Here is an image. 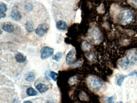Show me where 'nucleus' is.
Instances as JSON below:
<instances>
[{"instance_id": "14", "label": "nucleus", "mask_w": 137, "mask_h": 103, "mask_svg": "<svg viewBox=\"0 0 137 103\" xmlns=\"http://www.w3.org/2000/svg\"><path fill=\"white\" fill-rule=\"evenodd\" d=\"M34 24L32 21H27L25 24V29L28 33L32 32L34 30Z\"/></svg>"}, {"instance_id": "11", "label": "nucleus", "mask_w": 137, "mask_h": 103, "mask_svg": "<svg viewBox=\"0 0 137 103\" xmlns=\"http://www.w3.org/2000/svg\"><path fill=\"white\" fill-rule=\"evenodd\" d=\"M57 28L61 31H65L67 29V25L66 23L62 20L57 21L56 23Z\"/></svg>"}, {"instance_id": "27", "label": "nucleus", "mask_w": 137, "mask_h": 103, "mask_svg": "<svg viewBox=\"0 0 137 103\" xmlns=\"http://www.w3.org/2000/svg\"><path fill=\"white\" fill-rule=\"evenodd\" d=\"M46 103H55L53 101H52V100H49L47 101Z\"/></svg>"}, {"instance_id": "30", "label": "nucleus", "mask_w": 137, "mask_h": 103, "mask_svg": "<svg viewBox=\"0 0 137 103\" xmlns=\"http://www.w3.org/2000/svg\"></svg>"}, {"instance_id": "9", "label": "nucleus", "mask_w": 137, "mask_h": 103, "mask_svg": "<svg viewBox=\"0 0 137 103\" xmlns=\"http://www.w3.org/2000/svg\"><path fill=\"white\" fill-rule=\"evenodd\" d=\"M10 17L13 20L18 21L21 19L22 15L18 10L13 9L11 14Z\"/></svg>"}, {"instance_id": "2", "label": "nucleus", "mask_w": 137, "mask_h": 103, "mask_svg": "<svg viewBox=\"0 0 137 103\" xmlns=\"http://www.w3.org/2000/svg\"><path fill=\"white\" fill-rule=\"evenodd\" d=\"M88 83L90 89L95 91H98L103 86V81L98 77L92 76L89 78Z\"/></svg>"}, {"instance_id": "18", "label": "nucleus", "mask_w": 137, "mask_h": 103, "mask_svg": "<svg viewBox=\"0 0 137 103\" xmlns=\"http://www.w3.org/2000/svg\"><path fill=\"white\" fill-rule=\"evenodd\" d=\"M62 53L61 52H59L53 57L52 59L53 60L56 61L57 62H59L62 57Z\"/></svg>"}, {"instance_id": "15", "label": "nucleus", "mask_w": 137, "mask_h": 103, "mask_svg": "<svg viewBox=\"0 0 137 103\" xmlns=\"http://www.w3.org/2000/svg\"><path fill=\"white\" fill-rule=\"evenodd\" d=\"M116 99V96L113 95L111 97H105L103 98V101L104 103H114Z\"/></svg>"}, {"instance_id": "29", "label": "nucleus", "mask_w": 137, "mask_h": 103, "mask_svg": "<svg viewBox=\"0 0 137 103\" xmlns=\"http://www.w3.org/2000/svg\"><path fill=\"white\" fill-rule=\"evenodd\" d=\"M117 103H123V102H121V101H120V102H117Z\"/></svg>"}, {"instance_id": "22", "label": "nucleus", "mask_w": 137, "mask_h": 103, "mask_svg": "<svg viewBox=\"0 0 137 103\" xmlns=\"http://www.w3.org/2000/svg\"><path fill=\"white\" fill-rule=\"evenodd\" d=\"M33 5L30 4V3H28L25 6V10L28 12H30L33 9Z\"/></svg>"}, {"instance_id": "25", "label": "nucleus", "mask_w": 137, "mask_h": 103, "mask_svg": "<svg viewBox=\"0 0 137 103\" xmlns=\"http://www.w3.org/2000/svg\"><path fill=\"white\" fill-rule=\"evenodd\" d=\"M6 14L5 13V12L0 11V18L1 19L2 18H4L6 17Z\"/></svg>"}, {"instance_id": "24", "label": "nucleus", "mask_w": 137, "mask_h": 103, "mask_svg": "<svg viewBox=\"0 0 137 103\" xmlns=\"http://www.w3.org/2000/svg\"><path fill=\"white\" fill-rule=\"evenodd\" d=\"M131 4L137 8V0H130Z\"/></svg>"}, {"instance_id": "17", "label": "nucleus", "mask_w": 137, "mask_h": 103, "mask_svg": "<svg viewBox=\"0 0 137 103\" xmlns=\"http://www.w3.org/2000/svg\"><path fill=\"white\" fill-rule=\"evenodd\" d=\"M26 93L29 96H35L37 94V92L35 89L32 87H29L27 89Z\"/></svg>"}, {"instance_id": "7", "label": "nucleus", "mask_w": 137, "mask_h": 103, "mask_svg": "<svg viewBox=\"0 0 137 103\" xmlns=\"http://www.w3.org/2000/svg\"><path fill=\"white\" fill-rule=\"evenodd\" d=\"M1 28L3 31L9 33L13 32L14 31V27L11 23L9 22H4L1 25Z\"/></svg>"}, {"instance_id": "13", "label": "nucleus", "mask_w": 137, "mask_h": 103, "mask_svg": "<svg viewBox=\"0 0 137 103\" xmlns=\"http://www.w3.org/2000/svg\"><path fill=\"white\" fill-rule=\"evenodd\" d=\"M35 88L39 93H41L46 92L49 89L48 87L46 85L42 83H39L37 85Z\"/></svg>"}, {"instance_id": "12", "label": "nucleus", "mask_w": 137, "mask_h": 103, "mask_svg": "<svg viewBox=\"0 0 137 103\" xmlns=\"http://www.w3.org/2000/svg\"><path fill=\"white\" fill-rule=\"evenodd\" d=\"M16 61L19 63H23L26 61V57L21 53H18L15 55Z\"/></svg>"}, {"instance_id": "5", "label": "nucleus", "mask_w": 137, "mask_h": 103, "mask_svg": "<svg viewBox=\"0 0 137 103\" xmlns=\"http://www.w3.org/2000/svg\"><path fill=\"white\" fill-rule=\"evenodd\" d=\"M54 49L49 46H45L41 50V58L42 59H45L49 58L53 55Z\"/></svg>"}, {"instance_id": "26", "label": "nucleus", "mask_w": 137, "mask_h": 103, "mask_svg": "<svg viewBox=\"0 0 137 103\" xmlns=\"http://www.w3.org/2000/svg\"><path fill=\"white\" fill-rule=\"evenodd\" d=\"M128 76H136L137 77V71H134L130 73Z\"/></svg>"}, {"instance_id": "16", "label": "nucleus", "mask_w": 137, "mask_h": 103, "mask_svg": "<svg viewBox=\"0 0 137 103\" xmlns=\"http://www.w3.org/2000/svg\"><path fill=\"white\" fill-rule=\"evenodd\" d=\"M35 79V75L33 72H30L27 74L25 77L26 81L28 82H32Z\"/></svg>"}, {"instance_id": "20", "label": "nucleus", "mask_w": 137, "mask_h": 103, "mask_svg": "<svg viewBox=\"0 0 137 103\" xmlns=\"http://www.w3.org/2000/svg\"><path fill=\"white\" fill-rule=\"evenodd\" d=\"M8 10L7 6L4 3H1L0 4V11L4 12H6Z\"/></svg>"}, {"instance_id": "10", "label": "nucleus", "mask_w": 137, "mask_h": 103, "mask_svg": "<svg viewBox=\"0 0 137 103\" xmlns=\"http://www.w3.org/2000/svg\"><path fill=\"white\" fill-rule=\"evenodd\" d=\"M127 76L122 74H117L115 77V83L117 85L121 86L125 78Z\"/></svg>"}, {"instance_id": "3", "label": "nucleus", "mask_w": 137, "mask_h": 103, "mask_svg": "<svg viewBox=\"0 0 137 103\" xmlns=\"http://www.w3.org/2000/svg\"><path fill=\"white\" fill-rule=\"evenodd\" d=\"M133 14L128 9H123L121 11L119 15L120 22L123 24H127L133 20Z\"/></svg>"}, {"instance_id": "6", "label": "nucleus", "mask_w": 137, "mask_h": 103, "mask_svg": "<svg viewBox=\"0 0 137 103\" xmlns=\"http://www.w3.org/2000/svg\"><path fill=\"white\" fill-rule=\"evenodd\" d=\"M76 50L75 49H71L67 55L66 57V62L68 65H73L76 59Z\"/></svg>"}, {"instance_id": "8", "label": "nucleus", "mask_w": 137, "mask_h": 103, "mask_svg": "<svg viewBox=\"0 0 137 103\" xmlns=\"http://www.w3.org/2000/svg\"><path fill=\"white\" fill-rule=\"evenodd\" d=\"M90 37L92 40L95 42H98L101 40V34L99 31L97 29H93L90 33Z\"/></svg>"}, {"instance_id": "19", "label": "nucleus", "mask_w": 137, "mask_h": 103, "mask_svg": "<svg viewBox=\"0 0 137 103\" xmlns=\"http://www.w3.org/2000/svg\"><path fill=\"white\" fill-rule=\"evenodd\" d=\"M82 48L85 50H89L91 49V45L86 41H83L82 44Z\"/></svg>"}, {"instance_id": "21", "label": "nucleus", "mask_w": 137, "mask_h": 103, "mask_svg": "<svg viewBox=\"0 0 137 103\" xmlns=\"http://www.w3.org/2000/svg\"><path fill=\"white\" fill-rule=\"evenodd\" d=\"M50 75L51 78L53 81H56L57 80L58 75L57 73L53 71H51L50 72Z\"/></svg>"}, {"instance_id": "23", "label": "nucleus", "mask_w": 137, "mask_h": 103, "mask_svg": "<svg viewBox=\"0 0 137 103\" xmlns=\"http://www.w3.org/2000/svg\"><path fill=\"white\" fill-rule=\"evenodd\" d=\"M45 77L46 80L50 81L51 80L50 72L49 71H46L45 73Z\"/></svg>"}, {"instance_id": "1", "label": "nucleus", "mask_w": 137, "mask_h": 103, "mask_svg": "<svg viewBox=\"0 0 137 103\" xmlns=\"http://www.w3.org/2000/svg\"><path fill=\"white\" fill-rule=\"evenodd\" d=\"M119 65L121 69L126 70L137 64V51L131 50L129 52L125 58L119 61Z\"/></svg>"}, {"instance_id": "28", "label": "nucleus", "mask_w": 137, "mask_h": 103, "mask_svg": "<svg viewBox=\"0 0 137 103\" xmlns=\"http://www.w3.org/2000/svg\"><path fill=\"white\" fill-rule=\"evenodd\" d=\"M33 103L32 102H31V101H24V103Z\"/></svg>"}, {"instance_id": "4", "label": "nucleus", "mask_w": 137, "mask_h": 103, "mask_svg": "<svg viewBox=\"0 0 137 103\" xmlns=\"http://www.w3.org/2000/svg\"><path fill=\"white\" fill-rule=\"evenodd\" d=\"M49 29L48 25L46 23H41L35 29V33L39 37H43L47 32Z\"/></svg>"}]
</instances>
